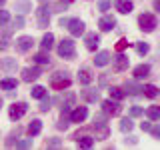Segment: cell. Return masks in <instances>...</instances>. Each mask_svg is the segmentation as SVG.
Returning a JSON list of instances; mask_svg holds the SVG:
<instances>
[{
  "instance_id": "cell-4",
  "label": "cell",
  "mask_w": 160,
  "mask_h": 150,
  "mask_svg": "<svg viewBox=\"0 0 160 150\" xmlns=\"http://www.w3.org/2000/svg\"><path fill=\"white\" fill-rule=\"evenodd\" d=\"M58 56L60 58H66V60H72L76 56V46H74V40L72 38H62L58 44Z\"/></svg>"
},
{
  "instance_id": "cell-21",
  "label": "cell",
  "mask_w": 160,
  "mask_h": 150,
  "mask_svg": "<svg viewBox=\"0 0 160 150\" xmlns=\"http://www.w3.org/2000/svg\"><path fill=\"white\" fill-rule=\"evenodd\" d=\"M40 46H42L44 52H50V48L54 46V34L52 32H46L42 36V42H40Z\"/></svg>"
},
{
  "instance_id": "cell-1",
  "label": "cell",
  "mask_w": 160,
  "mask_h": 150,
  "mask_svg": "<svg viewBox=\"0 0 160 150\" xmlns=\"http://www.w3.org/2000/svg\"><path fill=\"white\" fill-rule=\"evenodd\" d=\"M60 26L68 28V32L72 34V36H82L84 30H86L84 28L86 24H84L80 18H60Z\"/></svg>"
},
{
  "instance_id": "cell-3",
  "label": "cell",
  "mask_w": 160,
  "mask_h": 150,
  "mask_svg": "<svg viewBox=\"0 0 160 150\" xmlns=\"http://www.w3.org/2000/svg\"><path fill=\"white\" fill-rule=\"evenodd\" d=\"M158 26V18L154 16V14L150 12H142L138 16V28L142 30V32H154Z\"/></svg>"
},
{
  "instance_id": "cell-28",
  "label": "cell",
  "mask_w": 160,
  "mask_h": 150,
  "mask_svg": "<svg viewBox=\"0 0 160 150\" xmlns=\"http://www.w3.org/2000/svg\"><path fill=\"white\" fill-rule=\"evenodd\" d=\"M146 116L152 120V122H156V120H160V108L158 106H150L146 110Z\"/></svg>"
},
{
  "instance_id": "cell-17",
  "label": "cell",
  "mask_w": 160,
  "mask_h": 150,
  "mask_svg": "<svg viewBox=\"0 0 160 150\" xmlns=\"http://www.w3.org/2000/svg\"><path fill=\"white\" fill-rule=\"evenodd\" d=\"M84 42H86V48L94 52V50L98 48V44H100V36L96 32H88L86 36H84Z\"/></svg>"
},
{
  "instance_id": "cell-24",
  "label": "cell",
  "mask_w": 160,
  "mask_h": 150,
  "mask_svg": "<svg viewBox=\"0 0 160 150\" xmlns=\"http://www.w3.org/2000/svg\"><path fill=\"white\" fill-rule=\"evenodd\" d=\"M0 66L4 70H8V72H12V70L18 68V62H16V58H4L2 62H0Z\"/></svg>"
},
{
  "instance_id": "cell-27",
  "label": "cell",
  "mask_w": 160,
  "mask_h": 150,
  "mask_svg": "<svg viewBox=\"0 0 160 150\" xmlns=\"http://www.w3.org/2000/svg\"><path fill=\"white\" fill-rule=\"evenodd\" d=\"M30 94H32V98L40 100V98H44V96H46V88H44V86H40V84H36V86H32Z\"/></svg>"
},
{
  "instance_id": "cell-5",
  "label": "cell",
  "mask_w": 160,
  "mask_h": 150,
  "mask_svg": "<svg viewBox=\"0 0 160 150\" xmlns=\"http://www.w3.org/2000/svg\"><path fill=\"white\" fill-rule=\"evenodd\" d=\"M100 106H102V112L106 114V116H118L120 112H122V106H120L118 100H102L100 102Z\"/></svg>"
},
{
  "instance_id": "cell-49",
  "label": "cell",
  "mask_w": 160,
  "mask_h": 150,
  "mask_svg": "<svg viewBox=\"0 0 160 150\" xmlns=\"http://www.w3.org/2000/svg\"><path fill=\"white\" fill-rule=\"evenodd\" d=\"M38 2H40V4H48L50 0H38Z\"/></svg>"
},
{
  "instance_id": "cell-23",
  "label": "cell",
  "mask_w": 160,
  "mask_h": 150,
  "mask_svg": "<svg viewBox=\"0 0 160 150\" xmlns=\"http://www.w3.org/2000/svg\"><path fill=\"white\" fill-rule=\"evenodd\" d=\"M26 130H28L30 136H36V134H40V130H42V122H40L38 118H34L32 122L28 124V128H26Z\"/></svg>"
},
{
  "instance_id": "cell-37",
  "label": "cell",
  "mask_w": 160,
  "mask_h": 150,
  "mask_svg": "<svg viewBox=\"0 0 160 150\" xmlns=\"http://www.w3.org/2000/svg\"><path fill=\"white\" fill-rule=\"evenodd\" d=\"M110 8H112V2H110V0H98V10H102V12H108Z\"/></svg>"
},
{
  "instance_id": "cell-34",
  "label": "cell",
  "mask_w": 160,
  "mask_h": 150,
  "mask_svg": "<svg viewBox=\"0 0 160 150\" xmlns=\"http://www.w3.org/2000/svg\"><path fill=\"white\" fill-rule=\"evenodd\" d=\"M72 104H74V94H70V96H68V100L62 104V114H68L70 110H72Z\"/></svg>"
},
{
  "instance_id": "cell-11",
  "label": "cell",
  "mask_w": 160,
  "mask_h": 150,
  "mask_svg": "<svg viewBox=\"0 0 160 150\" xmlns=\"http://www.w3.org/2000/svg\"><path fill=\"white\" fill-rule=\"evenodd\" d=\"M32 46H34L32 36H20V38L16 40V50H18V52H28Z\"/></svg>"
},
{
  "instance_id": "cell-15",
  "label": "cell",
  "mask_w": 160,
  "mask_h": 150,
  "mask_svg": "<svg viewBox=\"0 0 160 150\" xmlns=\"http://www.w3.org/2000/svg\"><path fill=\"white\" fill-rule=\"evenodd\" d=\"M124 94L138 96V94H142V86H140L138 82H134V80H126V84H124Z\"/></svg>"
},
{
  "instance_id": "cell-40",
  "label": "cell",
  "mask_w": 160,
  "mask_h": 150,
  "mask_svg": "<svg viewBox=\"0 0 160 150\" xmlns=\"http://www.w3.org/2000/svg\"><path fill=\"white\" fill-rule=\"evenodd\" d=\"M60 144H62V140H60V138H48L46 140V148H58Z\"/></svg>"
},
{
  "instance_id": "cell-50",
  "label": "cell",
  "mask_w": 160,
  "mask_h": 150,
  "mask_svg": "<svg viewBox=\"0 0 160 150\" xmlns=\"http://www.w3.org/2000/svg\"><path fill=\"white\" fill-rule=\"evenodd\" d=\"M4 2H6V0H0V6H4Z\"/></svg>"
},
{
  "instance_id": "cell-20",
  "label": "cell",
  "mask_w": 160,
  "mask_h": 150,
  "mask_svg": "<svg viewBox=\"0 0 160 150\" xmlns=\"http://www.w3.org/2000/svg\"><path fill=\"white\" fill-rule=\"evenodd\" d=\"M110 62V52L108 50H102V52H98L96 54V58H94V64H96V66H106V64Z\"/></svg>"
},
{
  "instance_id": "cell-26",
  "label": "cell",
  "mask_w": 160,
  "mask_h": 150,
  "mask_svg": "<svg viewBox=\"0 0 160 150\" xmlns=\"http://www.w3.org/2000/svg\"><path fill=\"white\" fill-rule=\"evenodd\" d=\"M124 96H126V94H124V90L120 86H110V98H112V100H118V102H120Z\"/></svg>"
},
{
  "instance_id": "cell-35",
  "label": "cell",
  "mask_w": 160,
  "mask_h": 150,
  "mask_svg": "<svg viewBox=\"0 0 160 150\" xmlns=\"http://www.w3.org/2000/svg\"><path fill=\"white\" fill-rule=\"evenodd\" d=\"M68 124H70L68 116H66V114H62V118H60L58 122H56V128H58V130H66V128H68Z\"/></svg>"
},
{
  "instance_id": "cell-7",
  "label": "cell",
  "mask_w": 160,
  "mask_h": 150,
  "mask_svg": "<svg viewBox=\"0 0 160 150\" xmlns=\"http://www.w3.org/2000/svg\"><path fill=\"white\" fill-rule=\"evenodd\" d=\"M36 20H38V28H48V22H50L48 4H40V8L36 10Z\"/></svg>"
},
{
  "instance_id": "cell-47",
  "label": "cell",
  "mask_w": 160,
  "mask_h": 150,
  "mask_svg": "<svg viewBox=\"0 0 160 150\" xmlns=\"http://www.w3.org/2000/svg\"><path fill=\"white\" fill-rule=\"evenodd\" d=\"M150 132H152V136H154V138H160V128L154 126V128H150Z\"/></svg>"
},
{
  "instance_id": "cell-44",
  "label": "cell",
  "mask_w": 160,
  "mask_h": 150,
  "mask_svg": "<svg viewBox=\"0 0 160 150\" xmlns=\"http://www.w3.org/2000/svg\"><path fill=\"white\" fill-rule=\"evenodd\" d=\"M12 24H14L12 28H22V26H24V16H22V14H18V16L14 18V22H12Z\"/></svg>"
},
{
  "instance_id": "cell-46",
  "label": "cell",
  "mask_w": 160,
  "mask_h": 150,
  "mask_svg": "<svg viewBox=\"0 0 160 150\" xmlns=\"http://www.w3.org/2000/svg\"><path fill=\"white\" fill-rule=\"evenodd\" d=\"M140 128H142L144 132H150V128H152V124H150V122H142V124H140Z\"/></svg>"
},
{
  "instance_id": "cell-12",
  "label": "cell",
  "mask_w": 160,
  "mask_h": 150,
  "mask_svg": "<svg viewBox=\"0 0 160 150\" xmlns=\"http://www.w3.org/2000/svg\"><path fill=\"white\" fill-rule=\"evenodd\" d=\"M114 8H116L120 14H130L132 8H134V2L132 0H114Z\"/></svg>"
},
{
  "instance_id": "cell-6",
  "label": "cell",
  "mask_w": 160,
  "mask_h": 150,
  "mask_svg": "<svg viewBox=\"0 0 160 150\" xmlns=\"http://www.w3.org/2000/svg\"><path fill=\"white\" fill-rule=\"evenodd\" d=\"M26 110H28L26 102H14L12 106H10V110H8V116H10L12 122H16V120H20L24 114H26Z\"/></svg>"
},
{
  "instance_id": "cell-16",
  "label": "cell",
  "mask_w": 160,
  "mask_h": 150,
  "mask_svg": "<svg viewBox=\"0 0 160 150\" xmlns=\"http://www.w3.org/2000/svg\"><path fill=\"white\" fill-rule=\"evenodd\" d=\"M82 100H86V102H98L100 100V90H96V88H86V90H82Z\"/></svg>"
},
{
  "instance_id": "cell-29",
  "label": "cell",
  "mask_w": 160,
  "mask_h": 150,
  "mask_svg": "<svg viewBox=\"0 0 160 150\" xmlns=\"http://www.w3.org/2000/svg\"><path fill=\"white\" fill-rule=\"evenodd\" d=\"M132 128H134V122H132V118H122V120H120V130H122L124 134H126V132H130Z\"/></svg>"
},
{
  "instance_id": "cell-19",
  "label": "cell",
  "mask_w": 160,
  "mask_h": 150,
  "mask_svg": "<svg viewBox=\"0 0 160 150\" xmlns=\"http://www.w3.org/2000/svg\"><path fill=\"white\" fill-rule=\"evenodd\" d=\"M74 140L80 148H92L94 146V138L92 136H80V134H74Z\"/></svg>"
},
{
  "instance_id": "cell-42",
  "label": "cell",
  "mask_w": 160,
  "mask_h": 150,
  "mask_svg": "<svg viewBox=\"0 0 160 150\" xmlns=\"http://www.w3.org/2000/svg\"><path fill=\"white\" fill-rule=\"evenodd\" d=\"M16 146L18 148H30V146H32V136H30V138H24V140H18Z\"/></svg>"
},
{
  "instance_id": "cell-43",
  "label": "cell",
  "mask_w": 160,
  "mask_h": 150,
  "mask_svg": "<svg viewBox=\"0 0 160 150\" xmlns=\"http://www.w3.org/2000/svg\"><path fill=\"white\" fill-rule=\"evenodd\" d=\"M144 114V110L140 108V106H132L130 108V118H136V116H142Z\"/></svg>"
},
{
  "instance_id": "cell-48",
  "label": "cell",
  "mask_w": 160,
  "mask_h": 150,
  "mask_svg": "<svg viewBox=\"0 0 160 150\" xmlns=\"http://www.w3.org/2000/svg\"><path fill=\"white\" fill-rule=\"evenodd\" d=\"M60 2H62V4H72L74 0H60Z\"/></svg>"
},
{
  "instance_id": "cell-30",
  "label": "cell",
  "mask_w": 160,
  "mask_h": 150,
  "mask_svg": "<svg viewBox=\"0 0 160 150\" xmlns=\"http://www.w3.org/2000/svg\"><path fill=\"white\" fill-rule=\"evenodd\" d=\"M106 120H108V116L106 114H96V116H94V128H98V126H108L106 124Z\"/></svg>"
},
{
  "instance_id": "cell-18",
  "label": "cell",
  "mask_w": 160,
  "mask_h": 150,
  "mask_svg": "<svg viewBox=\"0 0 160 150\" xmlns=\"http://www.w3.org/2000/svg\"><path fill=\"white\" fill-rule=\"evenodd\" d=\"M132 74H134L136 80H142V78L150 76V64H138V66L132 70Z\"/></svg>"
},
{
  "instance_id": "cell-32",
  "label": "cell",
  "mask_w": 160,
  "mask_h": 150,
  "mask_svg": "<svg viewBox=\"0 0 160 150\" xmlns=\"http://www.w3.org/2000/svg\"><path fill=\"white\" fill-rule=\"evenodd\" d=\"M108 132H110L108 126H98V128H96V138H94V140H104V138H108Z\"/></svg>"
},
{
  "instance_id": "cell-51",
  "label": "cell",
  "mask_w": 160,
  "mask_h": 150,
  "mask_svg": "<svg viewBox=\"0 0 160 150\" xmlns=\"http://www.w3.org/2000/svg\"><path fill=\"white\" fill-rule=\"evenodd\" d=\"M0 108H2V98H0Z\"/></svg>"
},
{
  "instance_id": "cell-36",
  "label": "cell",
  "mask_w": 160,
  "mask_h": 150,
  "mask_svg": "<svg viewBox=\"0 0 160 150\" xmlns=\"http://www.w3.org/2000/svg\"><path fill=\"white\" fill-rule=\"evenodd\" d=\"M148 50H150V46L146 42H136V52L140 54V56H144V54H148Z\"/></svg>"
},
{
  "instance_id": "cell-33",
  "label": "cell",
  "mask_w": 160,
  "mask_h": 150,
  "mask_svg": "<svg viewBox=\"0 0 160 150\" xmlns=\"http://www.w3.org/2000/svg\"><path fill=\"white\" fill-rule=\"evenodd\" d=\"M30 8H32V4L28 2V0H24V2H18L16 4V10L20 14H26V12H30Z\"/></svg>"
},
{
  "instance_id": "cell-25",
  "label": "cell",
  "mask_w": 160,
  "mask_h": 150,
  "mask_svg": "<svg viewBox=\"0 0 160 150\" xmlns=\"http://www.w3.org/2000/svg\"><path fill=\"white\" fill-rule=\"evenodd\" d=\"M142 92H144V96H148L152 100L158 96V88L154 86V84H146V86H142Z\"/></svg>"
},
{
  "instance_id": "cell-13",
  "label": "cell",
  "mask_w": 160,
  "mask_h": 150,
  "mask_svg": "<svg viewBox=\"0 0 160 150\" xmlns=\"http://www.w3.org/2000/svg\"><path fill=\"white\" fill-rule=\"evenodd\" d=\"M92 80H94V74H92V70H90V68H80L78 70V82L82 84V86L92 84Z\"/></svg>"
},
{
  "instance_id": "cell-14",
  "label": "cell",
  "mask_w": 160,
  "mask_h": 150,
  "mask_svg": "<svg viewBox=\"0 0 160 150\" xmlns=\"http://www.w3.org/2000/svg\"><path fill=\"white\" fill-rule=\"evenodd\" d=\"M40 74H42V70L36 68V66L34 68H24L22 70V80L24 82H34L36 78H40Z\"/></svg>"
},
{
  "instance_id": "cell-9",
  "label": "cell",
  "mask_w": 160,
  "mask_h": 150,
  "mask_svg": "<svg viewBox=\"0 0 160 150\" xmlns=\"http://www.w3.org/2000/svg\"><path fill=\"white\" fill-rule=\"evenodd\" d=\"M128 66H130V58L126 56V54H116L114 56V70L116 72H124V70H128Z\"/></svg>"
},
{
  "instance_id": "cell-22",
  "label": "cell",
  "mask_w": 160,
  "mask_h": 150,
  "mask_svg": "<svg viewBox=\"0 0 160 150\" xmlns=\"http://www.w3.org/2000/svg\"><path fill=\"white\" fill-rule=\"evenodd\" d=\"M18 80L16 78H2L0 80V90H16Z\"/></svg>"
},
{
  "instance_id": "cell-2",
  "label": "cell",
  "mask_w": 160,
  "mask_h": 150,
  "mask_svg": "<svg viewBox=\"0 0 160 150\" xmlns=\"http://www.w3.org/2000/svg\"><path fill=\"white\" fill-rule=\"evenodd\" d=\"M70 84H72V78H70V74L66 70H58V72H54L52 76H50V86L54 90H64V88H70Z\"/></svg>"
},
{
  "instance_id": "cell-31",
  "label": "cell",
  "mask_w": 160,
  "mask_h": 150,
  "mask_svg": "<svg viewBox=\"0 0 160 150\" xmlns=\"http://www.w3.org/2000/svg\"><path fill=\"white\" fill-rule=\"evenodd\" d=\"M34 62L36 64H50V56L46 52H38L36 56H34Z\"/></svg>"
},
{
  "instance_id": "cell-45",
  "label": "cell",
  "mask_w": 160,
  "mask_h": 150,
  "mask_svg": "<svg viewBox=\"0 0 160 150\" xmlns=\"http://www.w3.org/2000/svg\"><path fill=\"white\" fill-rule=\"evenodd\" d=\"M126 46H128V40H124V38H122V40H118V44H116V50H118V52H122V50L126 48Z\"/></svg>"
},
{
  "instance_id": "cell-41",
  "label": "cell",
  "mask_w": 160,
  "mask_h": 150,
  "mask_svg": "<svg viewBox=\"0 0 160 150\" xmlns=\"http://www.w3.org/2000/svg\"><path fill=\"white\" fill-rule=\"evenodd\" d=\"M8 20H10L8 10H0V26H6V24H8Z\"/></svg>"
},
{
  "instance_id": "cell-38",
  "label": "cell",
  "mask_w": 160,
  "mask_h": 150,
  "mask_svg": "<svg viewBox=\"0 0 160 150\" xmlns=\"http://www.w3.org/2000/svg\"><path fill=\"white\" fill-rule=\"evenodd\" d=\"M18 134H20V132H16V134H14V132H12V134H10V136L6 138V146H8V148H12V146H16V142H18Z\"/></svg>"
},
{
  "instance_id": "cell-8",
  "label": "cell",
  "mask_w": 160,
  "mask_h": 150,
  "mask_svg": "<svg viewBox=\"0 0 160 150\" xmlns=\"http://www.w3.org/2000/svg\"><path fill=\"white\" fill-rule=\"evenodd\" d=\"M86 118H88V108L86 106H76L74 110H70V116H68L70 122H76V124L84 122Z\"/></svg>"
},
{
  "instance_id": "cell-10",
  "label": "cell",
  "mask_w": 160,
  "mask_h": 150,
  "mask_svg": "<svg viewBox=\"0 0 160 150\" xmlns=\"http://www.w3.org/2000/svg\"><path fill=\"white\" fill-rule=\"evenodd\" d=\"M114 26H116V18L110 16V14H106V16H102L98 20V28L102 32H110V30H114Z\"/></svg>"
},
{
  "instance_id": "cell-39",
  "label": "cell",
  "mask_w": 160,
  "mask_h": 150,
  "mask_svg": "<svg viewBox=\"0 0 160 150\" xmlns=\"http://www.w3.org/2000/svg\"><path fill=\"white\" fill-rule=\"evenodd\" d=\"M40 100H42V104H40V112H48V110H50V104H52V100L46 98V96L40 98Z\"/></svg>"
}]
</instances>
